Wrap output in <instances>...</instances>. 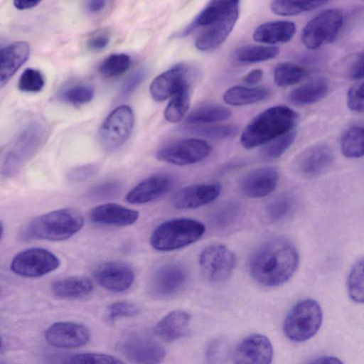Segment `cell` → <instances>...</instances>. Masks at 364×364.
<instances>
[{
  "mask_svg": "<svg viewBox=\"0 0 364 364\" xmlns=\"http://www.w3.org/2000/svg\"><path fill=\"white\" fill-rule=\"evenodd\" d=\"M94 95L95 90L91 85H77L63 91L60 98L68 103L79 105L90 102Z\"/></svg>",
  "mask_w": 364,
  "mask_h": 364,
  "instance_id": "43",
  "label": "cell"
},
{
  "mask_svg": "<svg viewBox=\"0 0 364 364\" xmlns=\"http://www.w3.org/2000/svg\"><path fill=\"white\" fill-rule=\"evenodd\" d=\"M343 23V15L341 10L329 9L323 11L311 19L301 33V41L309 49L335 41Z\"/></svg>",
  "mask_w": 364,
  "mask_h": 364,
  "instance_id": "8",
  "label": "cell"
},
{
  "mask_svg": "<svg viewBox=\"0 0 364 364\" xmlns=\"http://www.w3.org/2000/svg\"><path fill=\"white\" fill-rule=\"evenodd\" d=\"M139 216L137 210L112 203L97 205L90 213L93 223L117 227L132 225L137 221Z\"/></svg>",
  "mask_w": 364,
  "mask_h": 364,
  "instance_id": "23",
  "label": "cell"
},
{
  "mask_svg": "<svg viewBox=\"0 0 364 364\" xmlns=\"http://www.w3.org/2000/svg\"><path fill=\"white\" fill-rule=\"evenodd\" d=\"M205 232L204 225L186 218H174L158 225L152 232L150 244L156 250L170 252L198 241Z\"/></svg>",
  "mask_w": 364,
  "mask_h": 364,
  "instance_id": "5",
  "label": "cell"
},
{
  "mask_svg": "<svg viewBox=\"0 0 364 364\" xmlns=\"http://www.w3.org/2000/svg\"><path fill=\"white\" fill-rule=\"evenodd\" d=\"M279 173L277 168L264 166L245 174L240 181L241 192L247 197L259 198L270 194L277 187Z\"/></svg>",
  "mask_w": 364,
  "mask_h": 364,
  "instance_id": "20",
  "label": "cell"
},
{
  "mask_svg": "<svg viewBox=\"0 0 364 364\" xmlns=\"http://www.w3.org/2000/svg\"><path fill=\"white\" fill-rule=\"evenodd\" d=\"M348 108L356 112H364V82L352 87L347 95Z\"/></svg>",
  "mask_w": 364,
  "mask_h": 364,
  "instance_id": "48",
  "label": "cell"
},
{
  "mask_svg": "<svg viewBox=\"0 0 364 364\" xmlns=\"http://www.w3.org/2000/svg\"><path fill=\"white\" fill-rule=\"evenodd\" d=\"M146 75V71L144 68H140L134 72L123 84L119 92V99L129 97L144 80Z\"/></svg>",
  "mask_w": 364,
  "mask_h": 364,
  "instance_id": "50",
  "label": "cell"
},
{
  "mask_svg": "<svg viewBox=\"0 0 364 364\" xmlns=\"http://www.w3.org/2000/svg\"><path fill=\"white\" fill-rule=\"evenodd\" d=\"M346 74L350 79L364 78V52L358 53L349 60Z\"/></svg>",
  "mask_w": 364,
  "mask_h": 364,
  "instance_id": "52",
  "label": "cell"
},
{
  "mask_svg": "<svg viewBox=\"0 0 364 364\" xmlns=\"http://www.w3.org/2000/svg\"><path fill=\"white\" fill-rule=\"evenodd\" d=\"M48 136V129L44 123H28L5 149L2 174L6 177L16 175L41 149Z\"/></svg>",
  "mask_w": 364,
  "mask_h": 364,
  "instance_id": "4",
  "label": "cell"
},
{
  "mask_svg": "<svg viewBox=\"0 0 364 364\" xmlns=\"http://www.w3.org/2000/svg\"><path fill=\"white\" fill-rule=\"evenodd\" d=\"M334 155L331 148L325 144L311 146L301 152L294 159L293 168L306 178L317 177L332 166Z\"/></svg>",
  "mask_w": 364,
  "mask_h": 364,
  "instance_id": "15",
  "label": "cell"
},
{
  "mask_svg": "<svg viewBox=\"0 0 364 364\" xmlns=\"http://www.w3.org/2000/svg\"><path fill=\"white\" fill-rule=\"evenodd\" d=\"M240 13L239 1H228L220 15L204 28L195 42L196 48L202 51L210 50L220 46L235 27Z\"/></svg>",
  "mask_w": 364,
  "mask_h": 364,
  "instance_id": "12",
  "label": "cell"
},
{
  "mask_svg": "<svg viewBox=\"0 0 364 364\" xmlns=\"http://www.w3.org/2000/svg\"><path fill=\"white\" fill-rule=\"evenodd\" d=\"M297 119V113L287 106L269 107L258 114L246 126L240 143L247 149L264 145L294 130Z\"/></svg>",
  "mask_w": 364,
  "mask_h": 364,
  "instance_id": "2",
  "label": "cell"
},
{
  "mask_svg": "<svg viewBox=\"0 0 364 364\" xmlns=\"http://www.w3.org/2000/svg\"><path fill=\"white\" fill-rule=\"evenodd\" d=\"M84 225V218L73 208L55 210L32 219L23 229L26 240H65L78 232Z\"/></svg>",
  "mask_w": 364,
  "mask_h": 364,
  "instance_id": "3",
  "label": "cell"
},
{
  "mask_svg": "<svg viewBox=\"0 0 364 364\" xmlns=\"http://www.w3.org/2000/svg\"><path fill=\"white\" fill-rule=\"evenodd\" d=\"M134 123L132 108L120 105L112 110L102 122L99 139L103 149L113 152L121 148L129 139Z\"/></svg>",
  "mask_w": 364,
  "mask_h": 364,
  "instance_id": "7",
  "label": "cell"
},
{
  "mask_svg": "<svg viewBox=\"0 0 364 364\" xmlns=\"http://www.w3.org/2000/svg\"><path fill=\"white\" fill-rule=\"evenodd\" d=\"M59 258L43 248H30L18 252L12 259L10 269L14 274L27 278H36L59 267Z\"/></svg>",
  "mask_w": 364,
  "mask_h": 364,
  "instance_id": "9",
  "label": "cell"
},
{
  "mask_svg": "<svg viewBox=\"0 0 364 364\" xmlns=\"http://www.w3.org/2000/svg\"><path fill=\"white\" fill-rule=\"evenodd\" d=\"M272 345L265 336L252 334L237 345L233 355V364H271Z\"/></svg>",
  "mask_w": 364,
  "mask_h": 364,
  "instance_id": "18",
  "label": "cell"
},
{
  "mask_svg": "<svg viewBox=\"0 0 364 364\" xmlns=\"http://www.w3.org/2000/svg\"><path fill=\"white\" fill-rule=\"evenodd\" d=\"M242 213V207L239 203L229 201L223 203L214 210L210 220L215 228L225 230L238 223Z\"/></svg>",
  "mask_w": 364,
  "mask_h": 364,
  "instance_id": "33",
  "label": "cell"
},
{
  "mask_svg": "<svg viewBox=\"0 0 364 364\" xmlns=\"http://www.w3.org/2000/svg\"><path fill=\"white\" fill-rule=\"evenodd\" d=\"M306 364H343L338 358L333 356H321L315 358Z\"/></svg>",
  "mask_w": 364,
  "mask_h": 364,
  "instance_id": "55",
  "label": "cell"
},
{
  "mask_svg": "<svg viewBox=\"0 0 364 364\" xmlns=\"http://www.w3.org/2000/svg\"><path fill=\"white\" fill-rule=\"evenodd\" d=\"M279 53L276 46L247 45L240 47L235 53V60L244 63H254L269 60Z\"/></svg>",
  "mask_w": 364,
  "mask_h": 364,
  "instance_id": "34",
  "label": "cell"
},
{
  "mask_svg": "<svg viewBox=\"0 0 364 364\" xmlns=\"http://www.w3.org/2000/svg\"><path fill=\"white\" fill-rule=\"evenodd\" d=\"M232 112L218 105H205L194 109L186 117V122L191 125H203L220 122L229 119Z\"/></svg>",
  "mask_w": 364,
  "mask_h": 364,
  "instance_id": "31",
  "label": "cell"
},
{
  "mask_svg": "<svg viewBox=\"0 0 364 364\" xmlns=\"http://www.w3.org/2000/svg\"><path fill=\"white\" fill-rule=\"evenodd\" d=\"M296 137L294 130L264 144L261 150L262 156L267 159H275L280 157L294 143Z\"/></svg>",
  "mask_w": 364,
  "mask_h": 364,
  "instance_id": "42",
  "label": "cell"
},
{
  "mask_svg": "<svg viewBox=\"0 0 364 364\" xmlns=\"http://www.w3.org/2000/svg\"><path fill=\"white\" fill-rule=\"evenodd\" d=\"M322 320V310L316 301L301 300L290 309L284 319V334L293 342L306 341L318 332Z\"/></svg>",
  "mask_w": 364,
  "mask_h": 364,
  "instance_id": "6",
  "label": "cell"
},
{
  "mask_svg": "<svg viewBox=\"0 0 364 364\" xmlns=\"http://www.w3.org/2000/svg\"><path fill=\"white\" fill-rule=\"evenodd\" d=\"M269 95V92L265 88L233 86L225 92L223 100L232 106H243L262 102Z\"/></svg>",
  "mask_w": 364,
  "mask_h": 364,
  "instance_id": "29",
  "label": "cell"
},
{
  "mask_svg": "<svg viewBox=\"0 0 364 364\" xmlns=\"http://www.w3.org/2000/svg\"><path fill=\"white\" fill-rule=\"evenodd\" d=\"M326 3V1H273L270 5V9L276 15L290 16L315 9Z\"/></svg>",
  "mask_w": 364,
  "mask_h": 364,
  "instance_id": "37",
  "label": "cell"
},
{
  "mask_svg": "<svg viewBox=\"0 0 364 364\" xmlns=\"http://www.w3.org/2000/svg\"><path fill=\"white\" fill-rule=\"evenodd\" d=\"M347 287L350 299L364 304V257L352 267L348 277Z\"/></svg>",
  "mask_w": 364,
  "mask_h": 364,
  "instance_id": "38",
  "label": "cell"
},
{
  "mask_svg": "<svg viewBox=\"0 0 364 364\" xmlns=\"http://www.w3.org/2000/svg\"><path fill=\"white\" fill-rule=\"evenodd\" d=\"M93 277L103 288L114 292H122L131 287L134 281L132 267L122 262H107L97 267Z\"/></svg>",
  "mask_w": 364,
  "mask_h": 364,
  "instance_id": "19",
  "label": "cell"
},
{
  "mask_svg": "<svg viewBox=\"0 0 364 364\" xmlns=\"http://www.w3.org/2000/svg\"><path fill=\"white\" fill-rule=\"evenodd\" d=\"M307 70L299 65L284 62L278 64L274 71V81L279 87H287L301 81Z\"/></svg>",
  "mask_w": 364,
  "mask_h": 364,
  "instance_id": "35",
  "label": "cell"
},
{
  "mask_svg": "<svg viewBox=\"0 0 364 364\" xmlns=\"http://www.w3.org/2000/svg\"><path fill=\"white\" fill-rule=\"evenodd\" d=\"M191 133L214 139H225L235 136L237 128L233 124H208L198 125L190 129Z\"/></svg>",
  "mask_w": 364,
  "mask_h": 364,
  "instance_id": "41",
  "label": "cell"
},
{
  "mask_svg": "<svg viewBox=\"0 0 364 364\" xmlns=\"http://www.w3.org/2000/svg\"><path fill=\"white\" fill-rule=\"evenodd\" d=\"M51 289L57 297L77 299L90 294L93 290V284L85 277H69L55 281Z\"/></svg>",
  "mask_w": 364,
  "mask_h": 364,
  "instance_id": "28",
  "label": "cell"
},
{
  "mask_svg": "<svg viewBox=\"0 0 364 364\" xmlns=\"http://www.w3.org/2000/svg\"><path fill=\"white\" fill-rule=\"evenodd\" d=\"M64 364H124L119 359L97 353H80L69 357Z\"/></svg>",
  "mask_w": 364,
  "mask_h": 364,
  "instance_id": "44",
  "label": "cell"
},
{
  "mask_svg": "<svg viewBox=\"0 0 364 364\" xmlns=\"http://www.w3.org/2000/svg\"><path fill=\"white\" fill-rule=\"evenodd\" d=\"M296 32L291 21H274L259 25L253 33L255 41L265 44H277L289 41Z\"/></svg>",
  "mask_w": 364,
  "mask_h": 364,
  "instance_id": "26",
  "label": "cell"
},
{
  "mask_svg": "<svg viewBox=\"0 0 364 364\" xmlns=\"http://www.w3.org/2000/svg\"><path fill=\"white\" fill-rule=\"evenodd\" d=\"M173 183V178L168 174L152 175L133 187L126 195L125 200L133 205L154 201L168 193Z\"/></svg>",
  "mask_w": 364,
  "mask_h": 364,
  "instance_id": "22",
  "label": "cell"
},
{
  "mask_svg": "<svg viewBox=\"0 0 364 364\" xmlns=\"http://www.w3.org/2000/svg\"><path fill=\"white\" fill-rule=\"evenodd\" d=\"M189 87L182 88L171 97L164 114L168 122L176 123L184 117L190 106Z\"/></svg>",
  "mask_w": 364,
  "mask_h": 364,
  "instance_id": "36",
  "label": "cell"
},
{
  "mask_svg": "<svg viewBox=\"0 0 364 364\" xmlns=\"http://www.w3.org/2000/svg\"><path fill=\"white\" fill-rule=\"evenodd\" d=\"M40 3L39 1H14V5L18 10H26L36 6Z\"/></svg>",
  "mask_w": 364,
  "mask_h": 364,
  "instance_id": "57",
  "label": "cell"
},
{
  "mask_svg": "<svg viewBox=\"0 0 364 364\" xmlns=\"http://www.w3.org/2000/svg\"><path fill=\"white\" fill-rule=\"evenodd\" d=\"M299 254L291 242L274 237L260 245L250 260V272L259 284L275 287L287 282L299 265Z\"/></svg>",
  "mask_w": 364,
  "mask_h": 364,
  "instance_id": "1",
  "label": "cell"
},
{
  "mask_svg": "<svg viewBox=\"0 0 364 364\" xmlns=\"http://www.w3.org/2000/svg\"><path fill=\"white\" fill-rule=\"evenodd\" d=\"M105 1L94 0L89 1L87 4V9L91 13H97L102 11L106 5Z\"/></svg>",
  "mask_w": 364,
  "mask_h": 364,
  "instance_id": "56",
  "label": "cell"
},
{
  "mask_svg": "<svg viewBox=\"0 0 364 364\" xmlns=\"http://www.w3.org/2000/svg\"><path fill=\"white\" fill-rule=\"evenodd\" d=\"M95 164H88L72 168L68 173V178L72 182H80L87 180L97 171Z\"/></svg>",
  "mask_w": 364,
  "mask_h": 364,
  "instance_id": "51",
  "label": "cell"
},
{
  "mask_svg": "<svg viewBox=\"0 0 364 364\" xmlns=\"http://www.w3.org/2000/svg\"><path fill=\"white\" fill-rule=\"evenodd\" d=\"M29 44L25 41L10 43L1 50L0 85L4 86L16 72L28 60Z\"/></svg>",
  "mask_w": 364,
  "mask_h": 364,
  "instance_id": "24",
  "label": "cell"
},
{
  "mask_svg": "<svg viewBox=\"0 0 364 364\" xmlns=\"http://www.w3.org/2000/svg\"><path fill=\"white\" fill-rule=\"evenodd\" d=\"M139 311V308L133 303L127 301H119L111 304L107 309V316L109 321H114L124 317H132Z\"/></svg>",
  "mask_w": 364,
  "mask_h": 364,
  "instance_id": "46",
  "label": "cell"
},
{
  "mask_svg": "<svg viewBox=\"0 0 364 364\" xmlns=\"http://www.w3.org/2000/svg\"><path fill=\"white\" fill-rule=\"evenodd\" d=\"M294 204L295 200L291 195L284 194L278 196L266 207V215L272 222L280 221L289 215Z\"/></svg>",
  "mask_w": 364,
  "mask_h": 364,
  "instance_id": "40",
  "label": "cell"
},
{
  "mask_svg": "<svg viewBox=\"0 0 364 364\" xmlns=\"http://www.w3.org/2000/svg\"><path fill=\"white\" fill-rule=\"evenodd\" d=\"M328 90L329 85L327 80L318 77L294 89L289 94L288 100L295 105H308L323 99Z\"/></svg>",
  "mask_w": 364,
  "mask_h": 364,
  "instance_id": "27",
  "label": "cell"
},
{
  "mask_svg": "<svg viewBox=\"0 0 364 364\" xmlns=\"http://www.w3.org/2000/svg\"><path fill=\"white\" fill-rule=\"evenodd\" d=\"M120 350L134 364H161L166 355L161 343L142 334L127 337L121 343Z\"/></svg>",
  "mask_w": 364,
  "mask_h": 364,
  "instance_id": "14",
  "label": "cell"
},
{
  "mask_svg": "<svg viewBox=\"0 0 364 364\" xmlns=\"http://www.w3.org/2000/svg\"><path fill=\"white\" fill-rule=\"evenodd\" d=\"M191 77L189 68L182 65L174 66L154 79L149 87L150 94L154 100L164 101L182 88L190 87Z\"/></svg>",
  "mask_w": 364,
  "mask_h": 364,
  "instance_id": "17",
  "label": "cell"
},
{
  "mask_svg": "<svg viewBox=\"0 0 364 364\" xmlns=\"http://www.w3.org/2000/svg\"><path fill=\"white\" fill-rule=\"evenodd\" d=\"M187 279L188 274L183 266L174 262L164 264L150 277L148 290L156 298L172 297L183 290Z\"/></svg>",
  "mask_w": 364,
  "mask_h": 364,
  "instance_id": "13",
  "label": "cell"
},
{
  "mask_svg": "<svg viewBox=\"0 0 364 364\" xmlns=\"http://www.w3.org/2000/svg\"><path fill=\"white\" fill-rule=\"evenodd\" d=\"M44 85V77L39 70L27 68L20 76L18 87L23 92H37L43 89Z\"/></svg>",
  "mask_w": 364,
  "mask_h": 364,
  "instance_id": "45",
  "label": "cell"
},
{
  "mask_svg": "<svg viewBox=\"0 0 364 364\" xmlns=\"http://www.w3.org/2000/svg\"><path fill=\"white\" fill-rule=\"evenodd\" d=\"M109 41V33L106 31H100L88 38L87 47L91 51H100L108 46Z\"/></svg>",
  "mask_w": 364,
  "mask_h": 364,
  "instance_id": "53",
  "label": "cell"
},
{
  "mask_svg": "<svg viewBox=\"0 0 364 364\" xmlns=\"http://www.w3.org/2000/svg\"><path fill=\"white\" fill-rule=\"evenodd\" d=\"M191 316L183 311H173L156 325L155 333L162 340L171 342L183 337L188 331Z\"/></svg>",
  "mask_w": 364,
  "mask_h": 364,
  "instance_id": "25",
  "label": "cell"
},
{
  "mask_svg": "<svg viewBox=\"0 0 364 364\" xmlns=\"http://www.w3.org/2000/svg\"><path fill=\"white\" fill-rule=\"evenodd\" d=\"M263 74L261 69L252 70L242 77V81L247 85H255L262 79Z\"/></svg>",
  "mask_w": 364,
  "mask_h": 364,
  "instance_id": "54",
  "label": "cell"
},
{
  "mask_svg": "<svg viewBox=\"0 0 364 364\" xmlns=\"http://www.w3.org/2000/svg\"><path fill=\"white\" fill-rule=\"evenodd\" d=\"M211 151L212 147L206 141L191 138L167 144L157 151L156 156L161 161L187 166L203 161Z\"/></svg>",
  "mask_w": 364,
  "mask_h": 364,
  "instance_id": "10",
  "label": "cell"
},
{
  "mask_svg": "<svg viewBox=\"0 0 364 364\" xmlns=\"http://www.w3.org/2000/svg\"><path fill=\"white\" fill-rule=\"evenodd\" d=\"M227 3L228 1H209L195 18L176 36L178 37H185L196 28L206 27L220 15Z\"/></svg>",
  "mask_w": 364,
  "mask_h": 364,
  "instance_id": "32",
  "label": "cell"
},
{
  "mask_svg": "<svg viewBox=\"0 0 364 364\" xmlns=\"http://www.w3.org/2000/svg\"><path fill=\"white\" fill-rule=\"evenodd\" d=\"M341 149L348 158H360L364 156V120L348 127L341 139Z\"/></svg>",
  "mask_w": 364,
  "mask_h": 364,
  "instance_id": "30",
  "label": "cell"
},
{
  "mask_svg": "<svg viewBox=\"0 0 364 364\" xmlns=\"http://www.w3.org/2000/svg\"><path fill=\"white\" fill-rule=\"evenodd\" d=\"M237 258L227 246L212 244L200 252L199 265L204 277L210 282H222L232 274Z\"/></svg>",
  "mask_w": 364,
  "mask_h": 364,
  "instance_id": "11",
  "label": "cell"
},
{
  "mask_svg": "<svg viewBox=\"0 0 364 364\" xmlns=\"http://www.w3.org/2000/svg\"><path fill=\"white\" fill-rule=\"evenodd\" d=\"M220 192L221 186L218 183L190 185L176 192L171 203L177 209H194L213 202Z\"/></svg>",
  "mask_w": 364,
  "mask_h": 364,
  "instance_id": "21",
  "label": "cell"
},
{
  "mask_svg": "<svg viewBox=\"0 0 364 364\" xmlns=\"http://www.w3.org/2000/svg\"><path fill=\"white\" fill-rule=\"evenodd\" d=\"M227 344L224 341L216 339L210 343L206 351L208 364H223L228 354Z\"/></svg>",
  "mask_w": 364,
  "mask_h": 364,
  "instance_id": "47",
  "label": "cell"
},
{
  "mask_svg": "<svg viewBox=\"0 0 364 364\" xmlns=\"http://www.w3.org/2000/svg\"><path fill=\"white\" fill-rule=\"evenodd\" d=\"M122 185L117 181L102 183L94 187L90 196L95 199H107L116 196L121 190Z\"/></svg>",
  "mask_w": 364,
  "mask_h": 364,
  "instance_id": "49",
  "label": "cell"
},
{
  "mask_svg": "<svg viewBox=\"0 0 364 364\" xmlns=\"http://www.w3.org/2000/svg\"><path fill=\"white\" fill-rule=\"evenodd\" d=\"M45 338L50 345L60 348H76L86 345L90 338L88 328L71 321L57 322L45 332Z\"/></svg>",
  "mask_w": 364,
  "mask_h": 364,
  "instance_id": "16",
  "label": "cell"
},
{
  "mask_svg": "<svg viewBox=\"0 0 364 364\" xmlns=\"http://www.w3.org/2000/svg\"><path fill=\"white\" fill-rule=\"evenodd\" d=\"M131 65L130 57L124 53L112 54L100 64V74L107 78L114 77L126 73Z\"/></svg>",
  "mask_w": 364,
  "mask_h": 364,
  "instance_id": "39",
  "label": "cell"
}]
</instances>
